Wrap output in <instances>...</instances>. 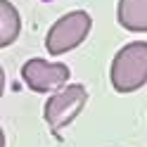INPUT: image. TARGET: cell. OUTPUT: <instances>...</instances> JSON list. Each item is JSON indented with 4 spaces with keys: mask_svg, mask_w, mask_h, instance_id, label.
I'll list each match as a JSON object with an SVG mask.
<instances>
[{
    "mask_svg": "<svg viewBox=\"0 0 147 147\" xmlns=\"http://www.w3.org/2000/svg\"><path fill=\"white\" fill-rule=\"evenodd\" d=\"M90 29H93V17L86 10H74V12L62 14L48 29V36H45L48 55L59 57V55L78 48V45L88 38Z\"/></svg>",
    "mask_w": 147,
    "mask_h": 147,
    "instance_id": "obj_2",
    "label": "cell"
},
{
    "mask_svg": "<svg viewBox=\"0 0 147 147\" xmlns=\"http://www.w3.org/2000/svg\"><path fill=\"white\" fill-rule=\"evenodd\" d=\"M109 81L121 95L135 93L147 83V40H131L114 55Z\"/></svg>",
    "mask_w": 147,
    "mask_h": 147,
    "instance_id": "obj_1",
    "label": "cell"
},
{
    "mask_svg": "<svg viewBox=\"0 0 147 147\" xmlns=\"http://www.w3.org/2000/svg\"><path fill=\"white\" fill-rule=\"evenodd\" d=\"M116 22L126 31L147 33V0H119Z\"/></svg>",
    "mask_w": 147,
    "mask_h": 147,
    "instance_id": "obj_5",
    "label": "cell"
},
{
    "mask_svg": "<svg viewBox=\"0 0 147 147\" xmlns=\"http://www.w3.org/2000/svg\"><path fill=\"white\" fill-rule=\"evenodd\" d=\"M71 71L62 62H48L43 57H31L29 62L22 64V81L24 86L33 93H55L62 86H67Z\"/></svg>",
    "mask_w": 147,
    "mask_h": 147,
    "instance_id": "obj_4",
    "label": "cell"
},
{
    "mask_svg": "<svg viewBox=\"0 0 147 147\" xmlns=\"http://www.w3.org/2000/svg\"><path fill=\"white\" fill-rule=\"evenodd\" d=\"M3 93H5V69L0 67V100H3Z\"/></svg>",
    "mask_w": 147,
    "mask_h": 147,
    "instance_id": "obj_7",
    "label": "cell"
},
{
    "mask_svg": "<svg viewBox=\"0 0 147 147\" xmlns=\"http://www.w3.org/2000/svg\"><path fill=\"white\" fill-rule=\"evenodd\" d=\"M0 147H5V131H3V126H0Z\"/></svg>",
    "mask_w": 147,
    "mask_h": 147,
    "instance_id": "obj_8",
    "label": "cell"
},
{
    "mask_svg": "<svg viewBox=\"0 0 147 147\" xmlns=\"http://www.w3.org/2000/svg\"><path fill=\"white\" fill-rule=\"evenodd\" d=\"M22 31V17L19 10L10 3V0H0V50L12 45L19 38Z\"/></svg>",
    "mask_w": 147,
    "mask_h": 147,
    "instance_id": "obj_6",
    "label": "cell"
},
{
    "mask_svg": "<svg viewBox=\"0 0 147 147\" xmlns=\"http://www.w3.org/2000/svg\"><path fill=\"white\" fill-rule=\"evenodd\" d=\"M86 102H88V90L81 83H71L67 88L62 86L59 90H55L43 107V119L48 123L50 133L57 138L62 133V128H67L81 114Z\"/></svg>",
    "mask_w": 147,
    "mask_h": 147,
    "instance_id": "obj_3",
    "label": "cell"
}]
</instances>
